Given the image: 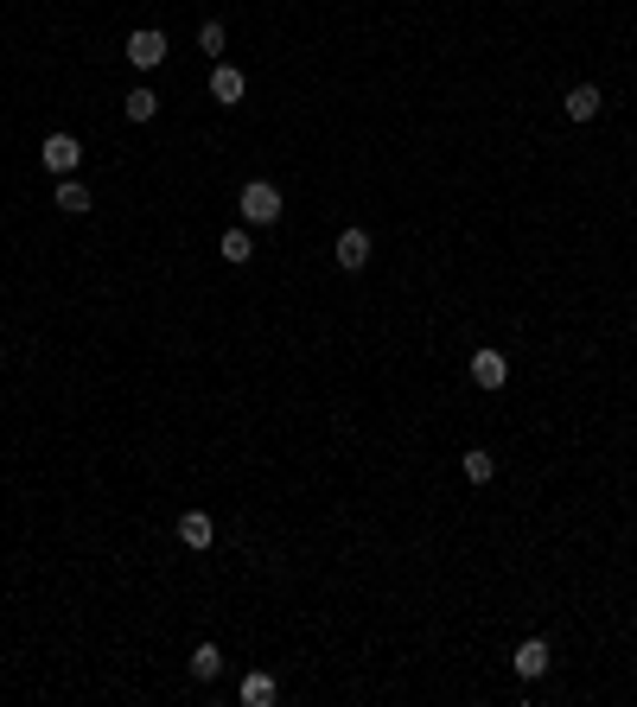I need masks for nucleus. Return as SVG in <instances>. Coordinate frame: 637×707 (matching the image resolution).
Here are the masks:
<instances>
[{
    "mask_svg": "<svg viewBox=\"0 0 637 707\" xmlns=\"http://www.w3.org/2000/svg\"><path fill=\"white\" fill-rule=\"evenodd\" d=\"M236 211H243L249 230H274L281 211H287V198H281V185H274V179H249L243 192H236Z\"/></svg>",
    "mask_w": 637,
    "mask_h": 707,
    "instance_id": "1",
    "label": "nucleus"
},
{
    "mask_svg": "<svg viewBox=\"0 0 637 707\" xmlns=\"http://www.w3.org/2000/svg\"><path fill=\"white\" fill-rule=\"evenodd\" d=\"M39 160H45L51 179H71V172L83 166V141H77V134H45V141H39Z\"/></svg>",
    "mask_w": 637,
    "mask_h": 707,
    "instance_id": "2",
    "label": "nucleus"
},
{
    "mask_svg": "<svg viewBox=\"0 0 637 707\" xmlns=\"http://www.w3.org/2000/svg\"><path fill=\"white\" fill-rule=\"evenodd\" d=\"M128 64H134V71H160V64H166V32H153V26L128 32Z\"/></svg>",
    "mask_w": 637,
    "mask_h": 707,
    "instance_id": "3",
    "label": "nucleus"
},
{
    "mask_svg": "<svg viewBox=\"0 0 637 707\" xmlns=\"http://www.w3.org/2000/svg\"><path fill=\"white\" fill-rule=\"evenodd\" d=\"M510 383V357L504 351H491V344H485V351H472V389H504Z\"/></svg>",
    "mask_w": 637,
    "mask_h": 707,
    "instance_id": "4",
    "label": "nucleus"
},
{
    "mask_svg": "<svg viewBox=\"0 0 637 707\" xmlns=\"http://www.w3.org/2000/svg\"><path fill=\"white\" fill-rule=\"evenodd\" d=\"M548 669H555V650H548V637H523V644H516V676H523V682H542Z\"/></svg>",
    "mask_w": 637,
    "mask_h": 707,
    "instance_id": "5",
    "label": "nucleus"
},
{
    "mask_svg": "<svg viewBox=\"0 0 637 707\" xmlns=\"http://www.w3.org/2000/svg\"><path fill=\"white\" fill-rule=\"evenodd\" d=\"M332 262H338L344 274H364V268H370V230H344L338 243H332Z\"/></svg>",
    "mask_w": 637,
    "mask_h": 707,
    "instance_id": "6",
    "label": "nucleus"
},
{
    "mask_svg": "<svg viewBox=\"0 0 637 707\" xmlns=\"http://www.w3.org/2000/svg\"><path fill=\"white\" fill-rule=\"evenodd\" d=\"M243 96H249V77L236 71V64H211V102H223V109H236Z\"/></svg>",
    "mask_w": 637,
    "mask_h": 707,
    "instance_id": "7",
    "label": "nucleus"
},
{
    "mask_svg": "<svg viewBox=\"0 0 637 707\" xmlns=\"http://www.w3.org/2000/svg\"><path fill=\"white\" fill-rule=\"evenodd\" d=\"M561 109H567V122H593V115L606 109V96H599V83H574V90L561 96Z\"/></svg>",
    "mask_w": 637,
    "mask_h": 707,
    "instance_id": "8",
    "label": "nucleus"
},
{
    "mask_svg": "<svg viewBox=\"0 0 637 707\" xmlns=\"http://www.w3.org/2000/svg\"><path fill=\"white\" fill-rule=\"evenodd\" d=\"M236 695H243V707H274V701H281V682H274L268 669H249Z\"/></svg>",
    "mask_w": 637,
    "mask_h": 707,
    "instance_id": "9",
    "label": "nucleus"
},
{
    "mask_svg": "<svg viewBox=\"0 0 637 707\" xmlns=\"http://www.w3.org/2000/svg\"><path fill=\"white\" fill-rule=\"evenodd\" d=\"M51 204H58L64 217H83V211H90L96 198H90V185H83L77 172H71V179H58V192H51Z\"/></svg>",
    "mask_w": 637,
    "mask_h": 707,
    "instance_id": "10",
    "label": "nucleus"
},
{
    "mask_svg": "<svg viewBox=\"0 0 637 707\" xmlns=\"http://www.w3.org/2000/svg\"><path fill=\"white\" fill-rule=\"evenodd\" d=\"M179 542H185V548H211V542H217L211 510H185V516H179Z\"/></svg>",
    "mask_w": 637,
    "mask_h": 707,
    "instance_id": "11",
    "label": "nucleus"
},
{
    "mask_svg": "<svg viewBox=\"0 0 637 707\" xmlns=\"http://www.w3.org/2000/svg\"><path fill=\"white\" fill-rule=\"evenodd\" d=\"M217 255H223V262H230V268H243V262H255V236H249V223H243V230H223V243H217Z\"/></svg>",
    "mask_w": 637,
    "mask_h": 707,
    "instance_id": "12",
    "label": "nucleus"
},
{
    "mask_svg": "<svg viewBox=\"0 0 637 707\" xmlns=\"http://www.w3.org/2000/svg\"><path fill=\"white\" fill-rule=\"evenodd\" d=\"M185 669H192V682H217V676H223V650H217V644H198Z\"/></svg>",
    "mask_w": 637,
    "mask_h": 707,
    "instance_id": "13",
    "label": "nucleus"
},
{
    "mask_svg": "<svg viewBox=\"0 0 637 707\" xmlns=\"http://www.w3.org/2000/svg\"><path fill=\"white\" fill-rule=\"evenodd\" d=\"M459 472H466V478H472V485H491V478H497V459L485 453V446H472V453H466V459H459Z\"/></svg>",
    "mask_w": 637,
    "mask_h": 707,
    "instance_id": "14",
    "label": "nucleus"
},
{
    "mask_svg": "<svg viewBox=\"0 0 637 707\" xmlns=\"http://www.w3.org/2000/svg\"><path fill=\"white\" fill-rule=\"evenodd\" d=\"M122 109H128V122H153V115H160V96H153L147 83H141V90H128V96H122Z\"/></svg>",
    "mask_w": 637,
    "mask_h": 707,
    "instance_id": "15",
    "label": "nucleus"
},
{
    "mask_svg": "<svg viewBox=\"0 0 637 707\" xmlns=\"http://www.w3.org/2000/svg\"><path fill=\"white\" fill-rule=\"evenodd\" d=\"M198 45L211 51V64H217V51H223V26H217V20H204V26H198Z\"/></svg>",
    "mask_w": 637,
    "mask_h": 707,
    "instance_id": "16",
    "label": "nucleus"
}]
</instances>
